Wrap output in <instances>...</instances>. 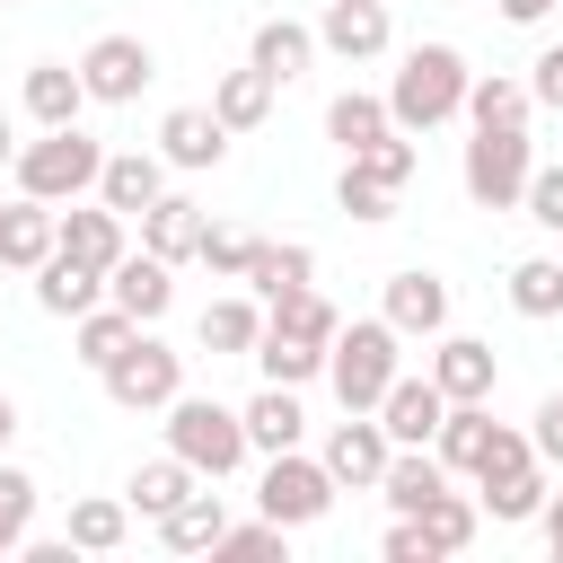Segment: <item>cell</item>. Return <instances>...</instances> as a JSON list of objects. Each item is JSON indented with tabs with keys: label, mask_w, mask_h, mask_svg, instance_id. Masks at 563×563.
I'll return each mask as SVG.
<instances>
[{
	"label": "cell",
	"mask_w": 563,
	"mask_h": 563,
	"mask_svg": "<svg viewBox=\"0 0 563 563\" xmlns=\"http://www.w3.org/2000/svg\"><path fill=\"white\" fill-rule=\"evenodd\" d=\"M106 299H114V308H132L141 325H158V317L176 308V264H167V255H150V246H141V255H114Z\"/></svg>",
	"instance_id": "13"
},
{
	"label": "cell",
	"mask_w": 563,
	"mask_h": 563,
	"mask_svg": "<svg viewBox=\"0 0 563 563\" xmlns=\"http://www.w3.org/2000/svg\"><path fill=\"white\" fill-rule=\"evenodd\" d=\"M457 176H466V202H484V211H519V202H528V176H537L528 123H475Z\"/></svg>",
	"instance_id": "5"
},
{
	"label": "cell",
	"mask_w": 563,
	"mask_h": 563,
	"mask_svg": "<svg viewBox=\"0 0 563 563\" xmlns=\"http://www.w3.org/2000/svg\"><path fill=\"white\" fill-rule=\"evenodd\" d=\"M405 334L387 325V317H361V325H343L334 334V352H325V378H334V396H343V413H378V396L396 387V369H405V352H396Z\"/></svg>",
	"instance_id": "2"
},
{
	"label": "cell",
	"mask_w": 563,
	"mask_h": 563,
	"mask_svg": "<svg viewBox=\"0 0 563 563\" xmlns=\"http://www.w3.org/2000/svg\"><path fill=\"white\" fill-rule=\"evenodd\" d=\"M308 273H317V255H308V246H273V238H255L246 282H255V299H264V308H273V299H290V290H308Z\"/></svg>",
	"instance_id": "30"
},
{
	"label": "cell",
	"mask_w": 563,
	"mask_h": 563,
	"mask_svg": "<svg viewBox=\"0 0 563 563\" xmlns=\"http://www.w3.org/2000/svg\"><path fill=\"white\" fill-rule=\"evenodd\" d=\"M26 528H35V475L0 466V554H26Z\"/></svg>",
	"instance_id": "39"
},
{
	"label": "cell",
	"mask_w": 563,
	"mask_h": 563,
	"mask_svg": "<svg viewBox=\"0 0 563 563\" xmlns=\"http://www.w3.org/2000/svg\"><path fill=\"white\" fill-rule=\"evenodd\" d=\"M317 457H325V475H334V484H352V493H378V475H387L396 440H387V422H378V413H352V422H334V440H325Z\"/></svg>",
	"instance_id": "9"
},
{
	"label": "cell",
	"mask_w": 563,
	"mask_h": 563,
	"mask_svg": "<svg viewBox=\"0 0 563 563\" xmlns=\"http://www.w3.org/2000/svg\"><path fill=\"white\" fill-rule=\"evenodd\" d=\"M97 299H106V273H97V264H79V255H62V246L35 264V308H44V317H88Z\"/></svg>",
	"instance_id": "16"
},
{
	"label": "cell",
	"mask_w": 563,
	"mask_h": 563,
	"mask_svg": "<svg viewBox=\"0 0 563 563\" xmlns=\"http://www.w3.org/2000/svg\"><path fill=\"white\" fill-rule=\"evenodd\" d=\"M62 255L114 273V255H132V246H123V211H114V202H70V211H62Z\"/></svg>",
	"instance_id": "19"
},
{
	"label": "cell",
	"mask_w": 563,
	"mask_h": 563,
	"mask_svg": "<svg viewBox=\"0 0 563 563\" xmlns=\"http://www.w3.org/2000/svg\"><path fill=\"white\" fill-rule=\"evenodd\" d=\"M194 484H202V475H194V466H185V457L167 449V457H150V466H132V484H123V501H132L141 519H167V510H176V501H185Z\"/></svg>",
	"instance_id": "26"
},
{
	"label": "cell",
	"mask_w": 563,
	"mask_h": 563,
	"mask_svg": "<svg viewBox=\"0 0 563 563\" xmlns=\"http://www.w3.org/2000/svg\"><path fill=\"white\" fill-rule=\"evenodd\" d=\"M431 449H440V466H449V475H475V466H484V449H493V413H484V405H449Z\"/></svg>",
	"instance_id": "28"
},
{
	"label": "cell",
	"mask_w": 563,
	"mask_h": 563,
	"mask_svg": "<svg viewBox=\"0 0 563 563\" xmlns=\"http://www.w3.org/2000/svg\"><path fill=\"white\" fill-rule=\"evenodd\" d=\"M334 475H325V457H299V449H273L264 457V484H255V510L264 519H282V528H308V519H325L334 510Z\"/></svg>",
	"instance_id": "7"
},
{
	"label": "cell",
	"mask_w": 563,
	"mask_h": 563,
	"mask_svg": "<svg viewBox=\"0 0 563 563\" xmlns=\"http://www.w3.org/2000/svg\"><path fill=\"white\" fill-rule=\"evenodd\" d=\"M97 378H106V396H114L123 413H167V405L185 396V352H167V343L141 325V334L97 369Z\"/></svg>",
	"instance_id": "6"
},
{
	"label": "cell",
	"mask_w": 563,
	"mask_h": 563,
	"mask_svg": "<svg viewBox=\"0 0 563 563\" xmlns=\"http://www.w3.org/2000/svg\"><path fill=\"white\" fill-rule=\"evenodd\" d=\"M510 308H519V317H563V255L510 264Z\"/></svg>",
	"instance_id": "37"
},
{
	"label": "cell",
	"mask_w": 563,
	"mask_h": 563,
	"mask_svg": "<svg viewBox=\"0 0 563 563\" xmlns=\"http://www.w3.org/2000/svg\"><path fill=\"white\" fill-rule=\"evenodd\" d=\"M79 554H114L132 537V501H70V528H62Z\"/></svg>",
	"instance_id": "36"
},
{
	"label": "cell",
	"mask_w": 563,
	"mask_h": 563,
	"mask_svg": "<svg viewBox=\"0 0 563 563\" xmlns=\"http://www.w3.org/2000/svg\"><path fill=\"white\" fill-rule=\"evenodd\" d=\"M554 9H563V0H501V18H510V26H537V18H554Z\"/></svg>",
	"instance_id": "49"
},
{
	"label": "cell",
	"mask_w": 563,
	"mask_h": 563,
	"mask_svg": "<svg viewBox=\"0 0 563 563\" xmlns=\"http://www.w3.org/2000/svg\"><path fill=\"white\" fill-rule=\"evenodd\" d=\"M220 537H229V501H220V493H202V484L158 519V545H167V554H211Z\"/></svg>",
	"instance_id": "22"
},
{
	"label": "cell",
	"mask_w": 563,
	"mask_h": 563,
	"mask_svg": "<svg viewBox=\"0 0 563 563\" xmlns=\"http://www.w3.org/2000/svg\"><path fill=\"white\" fill-rule=\"evenodd\" d=\"M282 537H290V528H282V519H246V528H238V519H229V537H220V545H211V554H282Z\"/></svg>",
	"instance_id": "45"
},
{
	"label": "cell",
	"mask_w": 563,
	"mask_h": 563,
	"mask_svg": "<svg viewBox=\"0 0 563 563\" xmlns=\"http://www.w3.org/2000/svg\"><path fill=\"white\" fill-rule=\"evenodd\" d=\"M9 431H18V405H9V396H0V449H9Z\"/></svg>",
	"instance_id": "52"
},
{
	"label": "cell",
	"mask_w": 563,
	"mask_h": 563,
	"mask_svg": "<svg viewBox=\"0 0 563 563\" xmlns=\"http://www.w3.org/2000/svg\"><path fill=\"white\" fill-rule=\"evenodd\" d=\"M440 413H449V396H440V378L422 369V378H405L396 369V387L378 396V422H387V440L396 449H431L440 440Z\"/></svg>",
	"instance_id": "11"
},
{
	"label": "cell",
	"mask_w": 563,
	"mask_h": 563,
	"mask_svg": "<svg viewBox=\"0 0 563 563\" xmlns=\"http://www.w3.org/2000/svg\"><path fill=\"white\" fill-rule=\"evenodd\" d=\"M387 9H396V0H387Z\"/></svg>",
	"instance_id": "54"
},
{
	"label": "cell",
	"mask_w": 563,
	"mask_h": 563,
	"mask_svg": "<svg viewBox=\"0 0 563 563\" xmlns=\"http://www.w3.org/2000/svg\"><path fill=\"white\" fill-rule=\"evenodd\" d=\"M158 158H167V167H220V158H229V123H220L211 106H176V114L158 123Z\"/></svg>",
	"instance_id": "15"
},
{
	"label": "cell",
	"mask_w": 563,
	"mask_h": 563,
	"mask_svg": "<svg viewBox=\"0 0 563 563\" xmlns=\"http://www.w3.org/2000/svg\"><path fill=\"white\" fill-rule=\"evenodd\" d=\"M255 369H264L273 387H308V378L325 369V343H299V334H273V325H264V343H255Z\"/></svg>",
	"instance_id": "35"
},
{
	"label": "cell",
	"mask_w": 563,
	"mask_h": 563,
	"mask_svg": "<svg viewBox=\"0 0 563 563\" xmlns=\"http://www.w3.org/2000/svg\"><path fill=\"white\" fill-rule=\"evenodd\" d=\"M246 62H255L273 88H290V79L317 62V26H299V18H264V26H255V44H246Z\"/></svg>",
	"instance_id": "20"
},
{
	"label": "cell",
	"mask_w": 563,
	"mask_h": 563,
	"mask_svg": "<svg viewBox=\"0 0 563 563\" xmlns=\"http://www.w3.org/2000/svg\"><path fill=\"white\" fill-rule=\"evenodd\" d=\"M475 501H484L493 519H537V510H545V466H528V475H510V484H475Z\"/></svg>",
	"instance_id": "41"
},
{
	"label": "cell",
	"mask_w": 563,
	"mask_h": 563,
	"mask_svg": "<svg viewBox=\"0 0 563 563\" xmlns=\"http://www.w3.org/2000/svg\"><path fill=\"white\" fill-rule=\"evenodd\" d=\"M9 176H18V194H35V202H79V194H97V176H106V150H97L79 123H62V132L26 141Z\"/></svg>",
	"instance_id": "4"
},
{
	"label": "cell",
	"mask_w": 563,
	"mask_h": 563,
	"mask_svg": "<svg viewBox=\"0 0 563 563\" xmlns=\"http://www.w3.org/2000/svg\"><path fill=\"white\" fill-rule=\"evenodd\" d=\"M202 202H185V194H158L150 211H141V246L150 255H167V264H185V255H202Z\"/></svg>",
	"instance_id": "21"
},
{
	"label": "cell",
	"mask_w": 563,
	"mask_h": 563,
	"mask_svg": "<svg viewBox=\"0 0 563 563\" xmlns=\"http://www.w3.org/2000/svg\"><path fill=\"white\" fill-rule=\"evenodd\" d=\"M238 413H246V440H255L264 457H273V449H299V431H308V413H299V387H273V378H264V387H255Z\"/></svg>",
	"instance_id": "24"
},
{
	"label": "cell",
	"mask_w": 563,
	"mask_h": 563,
	"mask_svg": "<svg viewBox=\"0 0 563 563\" xmlns=\"http://www.w3.org/2000/svg\"><path fill=\"white\" fill-rule=\"evenodd\" d=\"M0 167H18V132H9V114H0Z\"/></svg>",
	"instance_id": "51"
},
{
	"label": "cell",
	"mask_w": 563,
	"mask_h": 563,
	"mask_svg": "<svg viewBox=\"0 0 563 563\" xmlns=\"http://www.w3.org/2000/svg\"><path fill=\"white\" fill-rule=\"evenodd\" d=\"M431 378H440L449 405H493L501 361H493V343H475V334H440V343H431Z\"/></svg>",
	"instance_id": "10"
},
{
	"label": "cell",
	"mask_w": 563,
	"mask_h": 563,
	"mask_svg": "<svg viewBox=\"0 0 563 563\" xmlns=\"http://www.w3.org/2000/svg\"><path fill=\"white\" fill-rule=\"evenodd\" d=\"M537 519H545V545H554V563H563V493H545V510H537Z\"/></svg>",
	"instance_id": "50"
},
{
	"label": "cell",
	"mask_w": 563,
	"mask_h": 563,
	"mask_svg": "<svg viewBox=\"0 0 563 563\" xmlns=\"http://www.w3.org/2000/svg\"><path fill=\"white\" fill-rule=\"evenodd\" d=\"M387 35H396L387 0H325V18H317V44H325L334 62H378Z\"/></svg>",
	"instance_id": "12"
},
{
	"label": "cell",
	"mask_w": 563,
	"mask_h": 563,
	"mask_svg": "<svg viewBox=\"0 0 563 563\" xmlns=\"http://www.w3.org/2000/svg\"><path fill=\"white\" fill-rule=\"evenodd\" d=\"M53 246H62V202H35V194H18V202L0 211V264H9V273H35Z\"/></svg>",
	"instance_id": "14"
},
{
	"label": "cell",
	"mask_w": 563,
	"mask_h": 563,
	"mask_svg": "<svg viewBox=\"0 0 563 563\" xmlns=\"http://www.w3.org/2000/svg\"><path fill=\"white\" fill-rule=\"evenodd\" d=\"M528 70H537V79H528V97H537V106H554V114H563V44H545V53H537V62H528Z\"/></svg>",
	"instance_id": "47"
},
{
	"label": "cell",
	"mask_w": 563,
	"mask_h": 563,
	"mask_svg": "<svg viewBox=\"0 0 563 563\" xmlns=\"http://www.w3.org/2000/svg\"><path fill=\"white\" fill-rule=\"evenodd\" d=\"M158 194H167V158H150V150H114L106 176H97V202H114L123 220H141Z\"/></svg>",
	"instance_id": "18"
},
{
	"label": "cell",
	"mask_w": 563,
	"mask_h": 563,
	"mask_svg": "<svg viewBox=\"0 0 563 563\" xmlns=\"http://www.w3.org/2000/svg\"><path fill=\"white\" fill-rule=\"evenodd\" d=\"M466 53L457 44H413L405 53V70L387 79V114H396V132H431V123H449V114H466Z\"/></svg>",
	"instance_id": "1"
},
{
	"label": "cell",
	"mask_w": 563,
	"mask_h": 563,
	"mask_svg": "<svg viewBox=\"0 0 563 563\" xmlns=\"http://www.w3.org/2000/svg\"><path fill=\"white\" fill-rule=\"evenodd\" d=\"M334 202H343L352 220H387V211H396V185H378L361 158H343V176H334Z\"/></svg>",
	"instance_id": "40"
},
{
	"label": "cell",
	"mask_w": 563,
	"mask_h": 563,
	"mask_svg": "<svg viewBox=\"0 0 563 563\" xmlns=\"http://www.w3.org/2000/svg\"><path fill=\"white\" fill-rule=\"evenodd\" d=\"M202 264H211L220 282H246V264H255V238H246V229H202Z\"/></svg>",
	"instance_id": "42"
},
{
	"label": "cell",
	"mask_w": 563,
	"mask_h": 563,
	"mask_svg": "<svg viewBox=\"0 0 563 563\" xmlns=\"http://www.w3.org/2000/svg\"><path fill=\"white\" fill-rule=\"evenodd\" d=\"M528 106H537L528 79H501V70L493 79H466V114L475 123H528Z\"/></svg>",
	"instance_id": "38"
},
{
	"label": "cell",
	"mask_w": 563,
	"mask_h": 563,
	"mask_svg": "<svg viewBox=\"0 0 563 563\" xmlns=\"http://www.w3.org/2000/svg\"><path fill=\"white\" fill-rule=\"evenodd\" d=\"M413 519H422V537H431L440 554H466V545H475V519H484V501H475V493H449V484H440V493H431V501H422Z\"/></svg>",
	"instance_id": "32"
},
{
	"label": "cell",
	"mask_w": 563,
	"mask_h": 563,
	"mask_svg": "<svg viewBox=\"0 0 563 563\" xmlns=\"http://www.w3.org/2000/svg\"><path fill=\"white\" fill-rule=\"evenodd\" d=\"M167 449L202 475V484H220V475H238L246 466V413H229V405H211V396H176L167 405Z\"/></svg>",
	"instance_id": "3"
},
{
	"label": "cell",
	"mask_w": 563,
	"mask_h": 563,
	"mask_svg": "<svg viewBox=\"0 0 563 563\" xmlns=\"http://www.w3.org/2000/svg\"><path fill=\"white\" fill-rule=\"evenodd\" d=\"M378 317H387L396 334H440V325H449V282L422 273V264H413V273H387V308H378Z\"/></svg>",
	"instance_id": "17"
},
{
	"label": "cell",
	"mask_w": 563,
	"mask_h": 563,
	"mask_svg": "<svg viewBox=\"0 0 563 563\" xmlns=\"http://www.w3.org/2000/svg\"><path fill=\"white\" fill-rule=\"evenodd\" d=\"M519 211H528L537 229H554V238H563V167H537V176H528V202H519Z\"/></svg>",
	"instance_id": "44"
},
{
	"label": "cell",
	"mask_w": 563,
	"mask_h": 563,
	"mask_svg": "<svg viewBox=\"0 0 563 563\" xmlns=\"http://www.w3.org/2000/svg\"><path fill=\"white\" fill-rule=\"evenodd\" d=\"M194 334H202V352H255L264 343V308L255 299H211L194 317Z\"/></svg>",
	"instance_id": "31"
},
{
	"label": "cell",
	"mask_w": 563,
	"mask_h": 563,
	"mask_svg": "<svg viewBox=\"0 0 563 563\" xmlns=\"http://www.w3.org/2000/svg\"><path fill=\"white\" fill-rule=\"evenodd\" d=\"M211 114L229 123V132H255L264 114H273V79L246 62V70H220V88H211Z\"/></svg>",
	"instance_id": "29"
},
{
	"label": "cell",
	"mask_w": 563,
	"mask_h": 563,
	"mask_svg": "<svg viewBox=\"0 0 563 563\" xmlns=\"http://www.w3.org/2000/svg\"><path fill=\"white\" fill-rule=\"evenodd\" d=\"M79 106H97V97H88V79H79L70 62H35V70H26V114H35L44 132L79 123Z\"/></svg>",
	"instance_id": "23"
},
{
	"label": "cell",
	"mask_w": 563,
	"mask_h": 563,
	"mask_svg": "<svg viewBox=\"0 0 563 563\" xmlns=\"http://www.w3.org/2000/svg\"><path fill=\"white\" fill-rule=\"evenodd\" d=\"M325 132H334V141H343V158H352V150L387 141V132H396V114H387V97H369V88H343V97L325 106Z\"/></svg>",
	"instance_id": "27"
},
{
	"label": "cell",
	"mask_w": 563,
	"mask_h": 563,
	"mask_svg": "<svg viewBox=\"0 0 563 563\" xmlns=\"http://www.w3.org/2000/svg\"><path fill=\"white\" fill-rule=\"evenodd\" d=\"M440 484H449L440 449H396V457H387V475H378V493H387V510H396V519H413Z\"/></svg>",
	"instance_id": "25"
},
{
	"label": "cell",
	"mask_w": 563,
	"mask_h": 563,
	"mask_svg": "<svg viewBox=\"0 0 563 563\" xmlns=\"http://www.w3.org/2000/svg\"><path fill=\"white\" fill-rule=\"evenodd\" d=\"M79 79H88L97 106H132V97L158 79V53H150L141 35H97V44L79 53Z\"/></svg>",
	"instance_id": "8"
},
{
	"label": "cell",
	"mask_w": 563,
	"mask_h": 563,
	"mask_svg": "<svg viewBox=\"0 0 563 563\" xmlns=\"http://www.w3.org/2000/svg\"><path fill=\"white\" fill-rule=\"evenodd\" d=\"M264 325H273V334H299V343H325V352H334V334H343V317H334L317 290H290V299H273V308H264Z\"/></svg>",
	"instance_id": "33"
},
{
	"label": "cell",
	"mask_w": 563,
	"mask_h": 563,
	"mask_svg": "<svg viewBox=\"0 0 563 563\" xmlns=\"http://www.w3.org/2000/svg\"><path fill=\"white\" fill-rule=\"evenodd\" d=\"M387 563H440V545L422 537V519H396L387 528Z\"/></svg>",
	"instance_id": "46"
},
{
	"label": "cell",
	"mask_w": 563,
	"mask_h": 563,
	"mask_svg": "<svg viewBox=\"0 0 563 563\" xmlns=\"http://www.w3.org/2000/svg\"><path fill=\"white\" fill-rule=\"evenodd\" d=\"M352 158H361L378 185H396V194H405V176H413V141H405V132H387V141H369V150H352Z\"/></svg>",
	"instance_id": "43"
},
{
	"label": "cell",
	"mask_w": 563,
	"mask_h": 563,
	"mask_svg": "<svg viewBox=\"0 0 563 563\" xmlns=\"http://www.w3.org/2000/svg\"><path fill=\"white\" fill-rule=\"evenodd\" d=\"M0 9H9V0H0Z\"/></svg>",
	"instance_id": "53"
},
{
	"label": "cell",
	"mask_w": 563,
	"mask_h": 563,
	"mask_svg": "<svg viewBox=\"0 0 563 563\" xmlns=\"http://www.w3.org/2000/svg\"><path fill=\"white\" fill-rule=\"evenodd\" d=\"M70 325H79V361H88V369H106V361L141 334V317H132V308H114V299H97V308H88V317H70Z\"/></svg>",
	"instance_id": "34"
},
{
	"label": "cell",
	"mask_w": 563,
	"mask_h": 563,
	"mask_svg": "<svg viewBox=\"0 0 563 563\" xmlns=\"http://www.w3.org/2000/svg\"><path fill=\"white\" fill-rule=\"evenodd\" d=\"M528 440H537V457H545V466H563V387L537 405V431H528Z\"/></svg>",
	"instance_id": "48"
}]
</instances>
